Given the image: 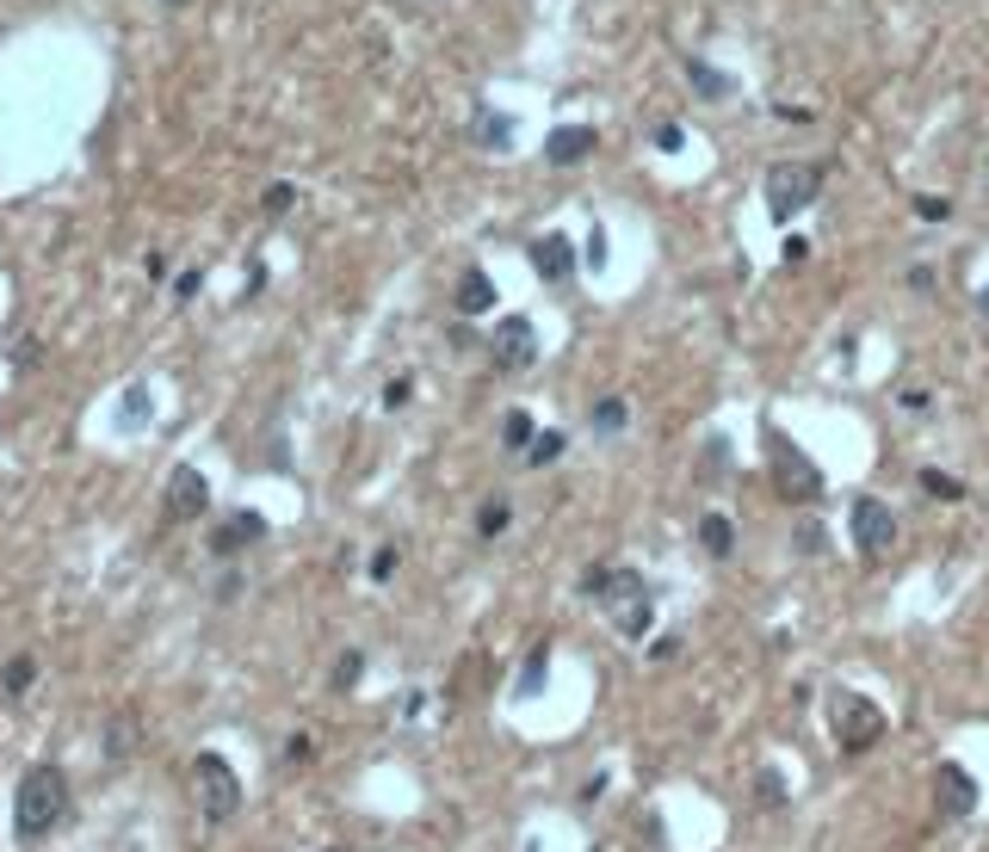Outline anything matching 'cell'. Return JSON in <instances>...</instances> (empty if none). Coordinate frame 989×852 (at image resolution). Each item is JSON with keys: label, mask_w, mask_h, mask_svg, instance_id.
Wrapping results in <instances>:
<instances>
[{"label": "cell", "mask_w": 989, "mask_h": 852, "mask_svg": "<svg viewBox=\"0 0 989 852\" xmlns=\"http://www.w3.org/2000/svg\"><path fill=\"white\" fill-rule=\"evenodd\" d=\"M69 822V773L62 766H32L13 791V834L25 847L32 840H50V834Z\"/></svg>", "instance_id": "6da1fadb"}, {"label": "cell", "mask_w": 989, "mask_h": 852, "mask_svg": "<svg viewBox=\"0 0 989 852\" xmlns=\"http://www.w3.org/2000/svg\"><path fill=\"white\" fill-rule=\"evenodd\" d=\"M582 593L600 600L625 637H649V600H656V593H649V581L637 575V568H588Z\"/></svg>", "instance_id": "7a4b0ae2"}, {"label": "cell", "mask_w": 989, "mask_h": 852, "mask_svg": "<svg viewBox=\"0 0 989 852\" xmlns=\"http://www.w3.org/2000/svg\"><path fill=\"white\" fill-rule=\"evenodd\" d=\"M767 464H773V489H780V501H798V507L804 501H822V470L780 433V427H767Z\"/></svg>", "instance_id": "3957f363"}, {"label": "cell", "mask_w": 989, "mask_h": 852, "mask_svg": "<svg viewBox=\"0 0 989 852\" xmlns=\"http://www.w3.org/2000/svg\"><path fill=\"white\" fill-rule=\"evenodd\" d=\"M192 791H198L205 822H235V810H242V778H235V766L223 754L192 760Z\"/></svg>", "instance_id": "277c9868"}, {"label": "cell", "mask_w": 989, "mask_h": 852, "mask_svg": "<svg viewBox=\"0 0 989 852\" xmlns=\"http://www.w3.org/2000/svg\"><path fill=\"white\" fill-rule=\"evenodd\" d=\"M817 186H822L817 161H780V168H767V217H773V223H792V217L817 198Z\"/></svg>", "instance_id": "5b68a950"}, {"label": "cell", "mask_w": 989, "mask_h": 852, "mask_svg": "<svg viewBox=\"0 0 989 852\" xmlns=\"http://www.w3.org/2000/svg\"><path fill=\"white\" fill-rule=\"evenodd\" d=\"M829 717H835V741L847 754H866V748L884 741V711H878L872 699H859V692H835Z\"/></svg>", "instance_id": "8992f818"}, {"label": "cell", "mask_w": 989, "mask_h": 852, "mask_svg": "<svg viewBox=\"0 0 989 852\" xmlns=\"http://www.w3.org/2000/svg\"><path fill=\"white\" fill-rule=\"evenodd\" d=\"M847 531H854V544L866 550V556H884V550L896 544V513L878 501V494H854V507H847Z\"/></svg>", "instance_id": "52a82bcc"}, {"label": "cell", "mask_w": 989, "mask_h": 852, "mask_svg": "<svg viewBox=\"0 0 989 852\" xmlns=\"http://www.w3.org/2000/svg\"><path fill=\"white\" fill-rule=\"evenodd\" d=\"M161 513H168V526H186V519L210 513V482H205V470L180 464V470L168 476V501H161Z\"/></svg>", "instance_id": "ba28073f"}, {"label": "cell", "mask_w": 989, "mask_h": 852, "mask_svg": "<svg viewBox=\"0 0 989 852\" xmlns=\"http://www.w3.org/2000/svg\"><path fill=\"white\" fill-rule=\"evenodd\" d=\"M933 803H940V815L965 822V815L977 810V778H970L965 766H940V773H933Z\"/></svg>", "instance_id": "9c48e42d"}, {"label": "cell", "mask_w": 989, "mask_h": 852, "mask_svg": "<svg viewBox=\"0 0 989 852\" xmlns=\"http://www.w3.org/2000/svg\"><path fill=\"white\" fill-rule=\"evenodd\" d=\"M526 254H533V272L545 284H570L575 279V242L570 235H538Z\"/></svg>", "instance_id": "30bf717a"}, {"label": "cell", "mask_w": 989, "mask_h": 852, "mask_svg": "<svg viewBox=\"0 0 989 852\" xmlns=\"http://www.w3.org/2000/svg\"><path fill=\"white\" fill-rule=\"evenodd\" d=\"M494 359L508 365V371L533 365V359H538V328L526 322V316H508V322L494 328Z\"/></svg>", "instance_id": "8fae6325"}, {"label": "cell", "mask_w": 989, "mask_h": 852, "mask_svg": "<svg viewBox=\"0 0 989 852\" xmlns=\"http://www.w3.org/2000/svg\"><path fill=\"white\" fill-rule=\"evenodd\" d=\"M260 538H267V519H260V513H229L223 526L210 531V550H217V556H242L247 544H260Z\"/></svg>", "instance_id": "7c38bea8"}, {"label": "cell", "mask_w": 989, "mask_h": 852, "mask_svg": "<svg viewBox=\"0 0 989 852\" xmlns=\"http://www.w3.org/2000/svg\"><path fill=\"white\" fill-rule=\"evenodd\" d=\"M594 124H557L551 136H545V155H551V168H575V161H588L594 155Z\"/></svg>", "instance_id": "4fadbf2b"}, {"label": "cell", "mask_w": 989, "mask_h": 852, "mask_svg": "<svg viewBox=\"0 0 989 852\" xmlns=\"http://www.w3.org/2000/svg\"><path fill=\"white\" fill-rule=\"evenodd\" d=\"M489 309H494V279L483 266H464V279H457V316H489Z\"/></svg>", "instance_id": "5bb4252c"}, {"label": "cell", "mask_w": 989, "mask_h": 852, "mask_svg": "<svg viewBox=\"0 0 989 852\" xmlns=\"http://www.w3.org/2000/svg\"><path fill=\"white\" fill-rule=\"evenodd\" d=\"M699 544H705L711 563H730V550H736V526H730L723 513H705V519H699Z\"/></svg>", "instance_id": "9a60e30c"}, {"label": "cell", "mask_w": 989, "mask_h": 852, "mask_svg": "<svg viewBox=\"0 0 989 852\" xmlns=\"http://www.w3.org/2000/svg\"><path fill=\"white\" fill-rule=\"evenodd\" d=\"M131 754H136V711H118L112 729H106V760H112V766H124Z\"/></svg>", "instance_id": "2e32d148"}, {"label": "cell", "mask_w": 989, "mask_h": 852, "mask_svg": "<svg viewBox=\"0 0 989 852\" xmlns=\"http://www.w3.org/2000/svg\"><path fill=\"white\" fill-rule=\"evenodd\" d=\"M686 81H693L705 99H730V94H736V81L723 75V69H711V62H699V57H686Z\"/></svg>", "instance_id": "e0dca14e"}, {"label": "cell", "mask_w": 989, "mask_h": 852, "mask_svg": "<svg viewBox=\"0 0 989 852\" xmlns=\"http://www.w3.org/2000/svg\"><path fill=\"white\" fill-rule=\"evenodd\" d=\"M32 680H38V662H32V655H13V662L0 667V699H25Z\"/></svg>", "instance_id": "ac0fdd59"}, {"label": "cell", "mask_w": 989, "mask_h": 852, "mask_svg": "<svg viewBox=\"0 0 989 852\" xmlns=\"http://www.w3.org/2000/svg\"><path fill=\"white\" fill-rule=\"evenodd\" d=\"M476 143H483V149H508V143H514V118H501L483 106V112H476Z\"/></svg>", "instance_id": "d6986e66"}, {"label": "cell", "mask_w": 989, "mask_h": 852, "mask_svg": "<svg viewBox=\"0 0 989 852\" xmlns=\"http://www.w3.org/2000/svg\"><path fill=\"white\" fill-rule=\"evenodd\" d=\"M149 415H155V396H149V383H131V390H124V408H118V420H124V427H143Z\"/></svg>", "instance_id": "ffe728a7"}, {"label": "cell", "mask_w": 989, "mask_h": 852, "mask_svg": "<svg viewBox=\"0 0 989 852\" xmlns=\"http://www.w3.org/2000/svg\"><path fill=\"white\" fill-rule=\"evenodd\" d=\"M545 662H551V649L538 643L533 655H526V667H520V699H538V692H545Z\"/></svg>", "instance_id": "44dd1931"}, {"label": "cell", "mask_w": 989, "mask_h": 852, "mask_svg": "<svg viewBox=\"0 0 989 852\" xmlns=\"http://www.w3.org/2000/svg\"><path fill=\"white\" fill-rule=\"evenodd\" d=\"M755 803H761V810H785V778L773 773V766L755 773Z\"/></svg>", "instance_id": "7402d4cb"}, {"label": "cell", "mask_w": 989, "mask_h": 852, "mask_svg": "<svg viewBox=\"0 0 989 852\" xmlns=\"http://www.w3.org/2000/svg\"><path fill=\"white\" fill-rule=\"evenodd\" d=\"M563 445H570L563 433H533V445H526V464H533V470H545V464H557V457H563Z\"/></svg>", "instance_id": "603a6c76"}, {"label": "cell", "mask_w": 989, "mask_h": 852, "mask_svg": "<svg viewBox=\"0 0 989 852\" xmlns=\"http://www.w3.org/2000/svg\"><path fill=\"white\" fill-rule=\"evenodd\" d=\"M588 420H594V433H625L631 415H625V402H619V396H607V402H594Z\"/></svg>", "instance_id": "cb8c5ba5"}, {"label": "cell", "mask_w": 989, "mask_h": 852, "mask_svg": "<svg viewBox=\"0 0 989 852\" xmlns=\"http://www.w3.org/2000/svg\"><path fill=\"white\" fill-rule=\"evenodd\" d=\"M501 445H508V452H526V445H533V415H508L501 420Z\"/></svg>", "instance_id": "d4e9b609"}, {"label": "cell", "mask_w": 989, "mask_h": 852, "mask_svg": "<svg viewBox=\"0 0 989 852\" xmlns=\"http://www.w3.org/2000/svg\"><path fill=\"white\" fill-rule=\"evenodd\" d=\"M921 489H928L933 501H965V482H952L947 470H921Z\"/></svg>", "instance_id": "484cf974"}, {"label": "cell", "mask_w": 989, "mask_h": 852, "mask_svg": "<svg viewBox=\"0 0 989 852\" xmlns=\"http://www.w3.org/2000/svg\"><path fill=\"white\" fill-rule=\"evenodd\" d=\"M359 674H365V655H359V649H346L341 662H334V692H353Z\"/></svg>", "instance_id": "4316f807"}, {"label": "cell", "mask_w": 989, "mask_h": 852, "mask_svg": "<svg viewBox=\"0 0 989 852\" xmlns=\"http://www.w3.org/2000/svg\"><path fill=\"white\" fill-rule=\"evenodd\" d=\"M291 205H297V186H285V180H279V186H267V198H260V210H267V217H285Z\"/></svg>", "instance_id": "83f0119b"}, {"label": "cell", "mask_w": 989, "mask_h": 852, "mask_svg": "<svg viewBox=\"0 0 989 852\" xmlns=\"http://www.w3.org/2000/svg\"><path fill=\"white\" fill-rule=\"evenodd\" d=\"M915 217H921V223H947L952 205L940 198V192H921V198H915Z\"/></svg>", "instance_id": "f1b7e54d"}, {"label": "cell", "mask_w": 989, "mask_h": 852, "mask_svg": "<svg viewBox=\"0 0 989 852\" xmlns=\"http://www.w3.org/2000/svg\"><path fill=\"white\" fill-rule=\"evenodd\" d=\"M501 526H508V501H489V507L476 513V531H483V538H494Z\"/></svg>", "instance_id": "f546056e"}, {"label": "cell", "mask_w": 989, "mask_h": 852, "mask_svg": "<svg viewBox=\"0 0 989 852\" xmlns=\"http://www.w3.org/2000/svg\"><path fill=\"white\" fill-rule=\"evenodd\" d=\"M792 544H798L804 556H822V550H829V544H822V526H798V531H792Z\"/></svg>", "instance_id": "4dcf8cb0"}, {"label": "cell", "mask_w": 989, "mask_h": 852, "mask_svg": "<svg viewBox=\"0 0 989 852\" xmlns=\"http://www.w3.org/2000/svg\"><path fill=\"white\" fill-rule=\"evenodd\" d=\"M408 396H415V383H408V378H396L390 390H383V408L396 415V408H408Z\"/></svg>", "instance_id": "1f68e13d"}, {"label": "cell", "mask_w": 989, "mask_h": 852, "mask_svg": "<svg viewBox=\"0 0 989 852\" xmlns=\"http://www.w3.org/2000/svg\"><path fill=\"white\" fill-rule=\"evenodd\" d=\"M396 575V544H383L378 556H371V581H390Z\"/></svg>", "instance_id": "d6a6232c"}, {"label": "cell", "mask_w": 989, "mask_h": 852, "mask_svg": "<svg viewBox=\"0 0 989 852\" xmlns=\"http://www.w3.org/2000/svg\"><path fill=\"white\" fill-rule=\"evenodd\" d=\"M705 470H711V476L730 470V439H711V452H705Z\"/></svg>", "instance_id": "836d02e7"}, {"label": "cell", "mask_w": 989, "mask_h": 852, "mask_svg": "<svg viewBox=\"0 0 989 852\" xmlns=\"http://www.w3.org/2000/svg\"><path fill=\"white\" fill-rule=\"evenodd\" d=\"M681 143H686V131H681V124H656V149H662V155H674Z\"/></svg>", "instance_id": "e575fe53"}, {"label": "cell", "mask_w": 989, "mask_h": 852, "mask_svg": "<svg viewBox=\"0 0 989 852\" xmlns=\"http://www.w3.org/2000/svg\"><path fill=\"white\" fill-rule=\"evenodd\" d=\"M285 760H291V766H304V760H316V741H309V736H291V741H285Z\"/></svg>", "instance_id": "d590c367"}, {"label": "cell", "mask_w": 989, "mask_h": 852, "mask_svg": "<svg viewBox=\"0 0 989 852\" xmlns=\"http://www.w3.org/2000/svg\"><path fill=\"white\" fill-rule=\"evenodd\" d=\"M588 266H594V272H607V229H594V242H588Z\"/></svg>", "instance_id": "8d00e7d4"}, {"label": "cell", "mask_w": 989, "mask_h": 852, "mask_svg": "<svg viewBox=\"0 0 989 852\" xmlns=\"http://www.w3.org/2000/svg\"><path fill=\"white\" fill-rule=\"evenodd\" d=\"M173 297H180V304H186V297H198V272H180V279H173Z\"/></svg>", "instance_id": "74e56055"}, {"label": "cell", "mask_w": 989, "mask_h": 852, "mask_svg": "<svg viewBox=\"0 0 989 852\" xmlns=\"http://www.w3.org/2000/svg\"><path fill=\"white\" fill-rule=\"evenodd\" d=\"M977 309H984V316H989V284H984V291H977Z\"/></svg>", "instance_id": "f35d334b"}, {"label": "cell", "mask_w": 989, "mask_h": 852, "mask_svg": "<svg viewBox=\"0 0 989 852\" xmlns=\"http://www.w3.org/2000/svg\"><path fill=\"white\" fill-rule=\"evenodd\" d=\"M161 7H192V0H161Z\"/></svg>", "instance_id": "ab89813d"}, {"label": "cell", "mask_w": 989, "mask_h": 852, "mask_svg": "<svg viewBox=\"0 0 989 852\" xmlns=\"http://www.w3.org/2000/svg\"><path fill=\"white\" fill-rule=\"evenodd\" d=\"M334 852H341V847H334Z\"/></svg>", "instance_id": "60d3db41"}]
</instances>
